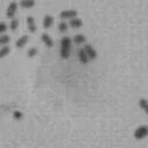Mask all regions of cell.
Wrapping results in <instances>:
<instances>
[{
  "label": "cell",
  "mask_w": 148,
  "mask_h": 148,
  "mask_svg": "<svg viewBox=\"0 0 148 148\" xmlns=\"http://www.w3.org/2000/svg\"><path fill=\"white\" fill-rule=\"evenodd\" d=\"M71 50H72V39L67 36L62 37L60 40V57L62 59L69 58Z\"/></svg>",
  "instance_id": "6da1fadb"
},
{
  "label": "cell",
  "mask_w": 148,
  "mask_h": 148,
  "mask_svg": "<svg viewBox=\"0 0 148 148\" xmlns=\"http://www.w3.org/2000/svg\"><path fill=\"white\" fill-rule=\"evenodd\" d=\"M148 136V126L146 125H140L135 128L134 131V138L136 140H142Z\"/></svg>",
  "instance_id": "7a4b0ae2"
},
{
  "label": "cell",
  "mask_w": 148,
  "mask_h": 148,
  "mask_svg": "<svg viewBox=\"0 0 148 148\" xmlns=\"http://www.w3.org/2000/svg\"><path fill=\"white\" fill-rule=\"evenodd\" d=\"M17 7H18L17 2L12 1V2L8 5L7 9H6V16L9 17V18H14V16H15V14H16V12H17Z\"/></svg>",
  "instance_id": "3957f363"
},
{
  "label": "cell",
  "mask_w": 148,
  "mask_h": 148,
  "mask_svg": "<svg viewBox=\"0 0 148 148\" xmlns=\"http://www.w3.org/2000/svg\"><path fill=\"white\" fill-rule=\"evenodd\" d=\"M77 16V12L75 9H64L60 12V17L62 20H72Z\"/></svg>",
  "instance_id": "277c9868"
},
{
  "label": "cell",
  "mask_w": 148,
  "mask_h": 148,
  "mask_svg": "<svg viewBox=\"0 0 148 148\" xmlns=\"http://www.w3.org/2000/svg\"><path fill=\"white\" fill-rule=\"evenodd\" d=\"M83 50L86 51V53H87L89 60H94V59H96V57H97V52H96V50L92 47V45H90V44H86V45L83 46Z\"/></svg>",
  "instance_id": "5b68a950"
},
{
  "label": "cell",
  "mask_w": 148,
  "mask_h": 148,
  "mask_svg": "<svg viewBox=\"0 0 148 148\" xmlns=\"http://www.w3.org/2000/svg\"><path fill=\"white\" fill-rule=\"evenodd\" d=\"M40 39H42V42L45 44V46H47V47H52V46L54 45V42H53L52 37H51L49 34H46V32H43V34H42Z\"/></svg>",
  "instance_id": "8992f818"
},
{
  "label": "cell",
  "mask_w": 148,
  "mask_h": 148,
  "mask_svg": "<svg viewBox=\"0 0 148 148\" xmlns=\"http://www.w3.org/2000/svg\"><path fill=\"white\" fill-rule=\"evenodd\" d=\"M28 40H29V36H28V35H22V36L15 42V46H16L17 49H22V47H24V46L27 45Z\"/></svg>",
  "instance_id": "52a82bcc"
},
{
  "label": "cell",
  "mask_w": 148,
  "mask_h": 148,
  "mask_svg": "<svg viewBox=\"0 0 148 148\" xmlns=\"http://www.w3.org/2000/svg\"><path fill=\"white\" fill-rule=\"evenodd\" d=\"M77 58H79V60H80L82 64H88V62H89V58H88L86 51L83 50V47H81V49L77 50Z\"/></svg>",
  "instance_id": "ba28073f"
},
{
  "label": "cell",
  "mask_w": 148,
  "mask_h": 148,
  "mask_svg": "<svg viewBox=\"0 0 148 148\" xmlns=\"http://www.w3.org/2000/svg\"><path fill=\"white\" fill-rule=\"evenodd\" d=\"M53 22H54V18H53V16H52V15L46 14V15L43 17V27H44L45 29L51 28V27H52V24H53Z\"/></svg>",
  "instance_id": "9c48e42d"
},
{
  "label": "cell",
  "mask_w": 148,
  "mask_h": 148,
  "mask_svg": "<svg viewBox=\"0 0 148 148\" xmlns=\"http://www.w3.org/2000/svg\"><path fill=\"white\" fill-rule=\"evenodd\" d=\"M27 25H28V29H29L30 32H36L37 25H36L35 18H34L32 16H28V17H27Z\"/></svg>",
  "instance_id": "30bf717a"
},
{
  "label": "cell",
  "mask_w": 148,
  "mask_h": 148,
  "mask_svg": "<svg viewBox=\"0 0 148 148\" xmlns=\"http://www.w3.org/2000/svg\"><path fill=\"white\" fill-rule=\"evenodd\" d=\"M82 24H83V22H82V20L80 18V17H74V18H72V20H69V23H68V25H71L72 28H74V29H77V28H81L82 27Z\"/></svg>",
  "instance_id": "8fae6325"
},
{
  "label": "cell",
  "mask_w": 148,
  "mask_h": 148,
  "mask_svg": "<svg viewBox=\"0 0 148 148\" xmlns=\"http://www.w3.org/2000/svg\"><path fill=\"white\" fill-rule=\"evenodd\" d=\"M73 43H75L76 45H81L83 43H86V36L82 35V34H76L74 37H73Z\"/></svg>",
  "instance_id": "7c38bea8"
},
{
  "label": "cell",
  "mask_w": 148,
  "mask_h": 148,
  "mask_svg": "<svg viewBox=\"0 0 148 148\" xmlns=\"http://www.w3.org/2000/svg\"><path fill=\"white\" fill-rule=\"evenodd\" d=\"M139 106L141 108V110L148 116V101L146 98H140L139 99Z\"/></svg>",
  "instance_id": "4fadbf2b"
},
{
  "label": "cell",
  "mask_w": 148,
  "mask_h": 148,
  "mask_svg": "<svg viewBox=\"0 0 148 148\" xmlns=\"http://www.w3.org/2000/svg\"><path fill=\"white\" fill-rule=\"evenodd\" d=\"M35 3H36L35 0H21L20 1V6L23 8H31L35 6Z\"/></svg>",
  "instance_id": "5bb4252c"
},
{
  "label": "cell",
  "mask_w": 148,
  "mask_h": 148,
  "mask_svg": "<svg viewBox=\"0 0 148 148\" xmlns=\"http://www.w3.org/2000/svg\"><path fill=\"white\" fill-rule=\"evenodd\" d=\"M58 30L60 31V32H66L67 30H68V23L67 22H65V21H61V22H59L58 23Z\"/></svg>",
  "instance_id": "9a60e30c"
},
{
  "label": "cell",
  "mask_w": 148,
  "mask_h": 148,
  "mask_svg": "<svg viewBox=\"0 0 148 148\" xmlns=\"http://www.w3.org/2000/svg\"><path fill=\"white\" fill-rule=\"evenodd\" d=\"M9 52H10V47H9L8 45L1 46V47H0V59H1V58H3V57H6Z\"/></svg>",
  "instance_id": "2e32d148"
},
{
  "label": "cell",
  "mask_w": 148,
  "mask_h": 148,
  "mask_svg": "<svg viewBox=\"0 0 148 148\" xmlns=\"http://www.w3.org/2000/svg\"><path fill=\"white\" fill-rule=\"evenodd\" d=\"M10 40V37L8 35H0V45L1 46H5L9 43Z\"/></svg>",
  "instance_id": "e0dca14e"
},
{
  "label": "cell",
  "mask_w": 148,
  "mask_h": 148,
  "mask_svg": "<svg viewBox=\"0 0 148 148\" xmlns=\"http://www.w3.org/2000/svg\"><path fill=\"white\" fill-rule=\"evenodd\" d=\"M17 27H18V20H17V18H12V20H10V23H9L10 30L15 31V30L17 29Z\"/></svg>",
  "instance_id": "ac0fdd59"
},
{
  "label": "cell",
  "mask_w": 148,
  "mask_h": 148,
  "mask_svg": "<svg viewBox=\"0 0 148 148\" xmlns=\"http://www.w3.org/2000/svg\"><path fill=\"white\" fill-rule=\"evenodd\" d=\"M37 52H38L37 47H30V49L27 51V56H28L29 58H32V57H35V56L37 54Z\"/></svg>",
  "instance_id": "d6986e66"
},
{
  "label": "cell",
  "mask_w": 148,
  "mask_h": 148,
  "mask_svg": "<svg viewBox=\"0 0 148 148\" xmlns=\"http://www.w3.org/2000/svg\"><path fill=\"white\" fill-rule=\"evenodd\" d=\"M13 118H14L15 120H21V119L23 118V113H22L21 111H18V110H15V111L13 112Z\"/></svg>",
  "instance_id": "ffe728a7"
},
{
  "label": "cell",
  "mask_w": 148,
  "mask_h": 148,
  "mask_svg": "<svg viewBox=\"0 0 148 148\" xmlns=\"http://www.w3.org/2000/svg\"><path fill=\"white\" fill-rule=\"evenodd\" d=\"M7 30V24L5 22H0V34L2 35L3 32H6Z\"/></svg>",
  "instance_id": "44dd1931"
}]
</instances>
